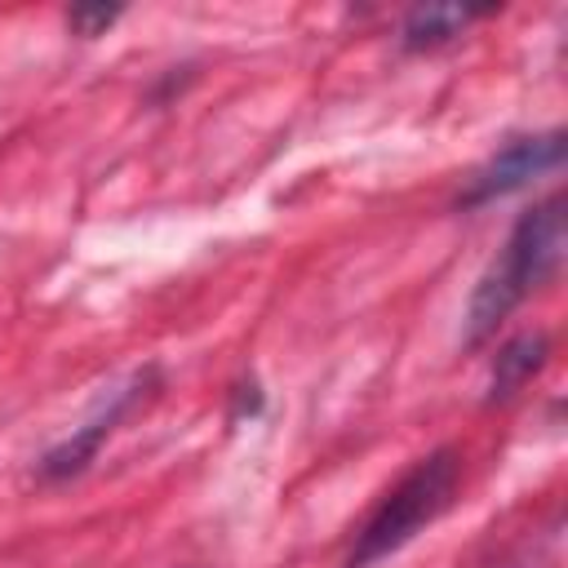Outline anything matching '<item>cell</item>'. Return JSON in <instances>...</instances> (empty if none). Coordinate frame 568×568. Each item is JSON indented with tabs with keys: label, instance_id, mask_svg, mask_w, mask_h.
Listing matches in <instances>:
<instances>
[{
	"label": "cell",
	"instance_id": "7",
	"mask_svg": "<svg viewBox=\"0 0 568 568\" xmlns=\"http://www.w3.org/2000/svg\"><path fill=\"white\" fill-rule=\"evenodd\" d=\"M115 18H120L115 4H71V9H67V27H71L75 36H84V40H89V36H102Z\"/></svg>",
	"mask_w": 568,
	"mask_h": 568
},
{
	"label": "cell",
	"instance_id": "5",
	"mask_svg": "<svg viewBox=\"0 0 568 568\" xmlns=\"http://www.w3.org/2000/svg\"><path fill=\"white\" fill-rule=\"evenodd\" d=\"M546 355H550V337L546 333H519V337H510L501 351H497V359H493V373H488V404H501V399H510L541 364H546Z\"/></svg>",
	"mask_w": 568,
	"mask_h": 568
},
{
	"label": "cell",
	"instance_id": "3",
	"mask_svg": "<svg viewBox=\"0 0 568 568\" xmlns=\"http://www.w3.org/2000/svg\"><path fill=\"white\" fill-rule=\"evenodd\" d=\"M559 164H564V133H559V129L532 133V138H515V142H506V146L470 178V186L457 195V204H462V209L493 204V200H501V195L528 186L532 178L555 173Z\"/></svg>",
	"mask_w": 568,
	"mask_h": 568
},
{
	"label": "cell",
	"instance_id": "1",
	"mask_svg": "<svg viewBox=\"0 0 568 568\" xmlns=\"http://www.w3.org/2000/svg\"><path fill=\"white\" fill-rule=\"evenodd\" d=\"M568 253V213H564V195H550L532 209L519 213L506 248L488 262V271L479 275L470 306H466V346H484L501 320L541 284H550L564 266Z\"/></svg>",
	"mask_w": 568,
	"mask_h": 568
},
{
	"label": "cell",
	"instance_id": "4",
	"mask_svg": "<svg viewBox=\"0 0 568 568\" xmlns=\"http://www.w3.org/2000/svg\"><path fill=\"white\" fill-rule=\"evenodd\" d=\"M155 373H138L124 390H115L80 430H71L62 444H53L44 457H40V479H71V475H80L89 462H93V453L102 448V439L115 430V422L142 399V390H146V382H151Z\"/></svg>",
	"mask_w": 568,
	"mask_h": 568
},
{
	"label": "cell",
	"instance_id": "2",
	"mask_svg": "<svg viewBox=\"0 0 568 568\" xmlns=\"http://www.w3.org/2000/svg\"><path fill=\"white\" fill-rule=\"evenodd\" d=\"M462 484V457L453 448H435L422 462H413L399 484L373 506V515L364 519V528L355 532L351 546V568H368L386 555H395L399 546H408L426 524H435Z\"/></svg>",
	"mask_w": 568,
	"mask_h": 568
},
{
	"label": "cell",
	"instance_id": "6",
	"mask_svg": "<svg viewBox=\"0 0 568 568\" xmlns=\"http://www.w3.org/2000/svg\"><path fill=\"white\" fill-rule=\"evenodd\" d=\"M484 18V9H462V4H422L404 18L399 27V44L408 53H426V49H439L448 40H457L466 31V22Z\"/></svg>",
	"mask_w": 568,
	"mask_h": 568
}]
</instances>
